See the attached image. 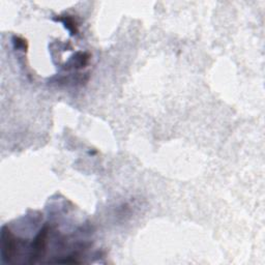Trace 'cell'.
<instances>
[{"mask_svg": "<svg viewBox=\"0 0 265 265\" xmlns=\"http://www.w3.org/2000/svg\"><path fill=\"white\" fill-rule=\"evenodd\" d=\"M2 256L3 259L9 260V258L13 256L14 251H15V242L13 239L12 234L6 228H3L2 230Z\"/></svg>", "mask_w": 265, "mask_h": 265, "instance_id": "obj_1", "label": "cell"}, {"mask_svg": "<svg viewBox=\"0 0 265 265\" xmlns=\"http://www.w3.org/2000/svg\"><path fill=\"white\" fill-rule=\"evenodd\" d=\"M48 229L45 228L39 232V234L37 236L34 245V253L33 257H31V262H36L37 259H38L41 256V251L45 250L46 246V238L48 234Z\"/></svg>", "mask_w": 265, "mask_h": 265, "instance_id": "obj_2", "label": "cell"}]
</instances>
